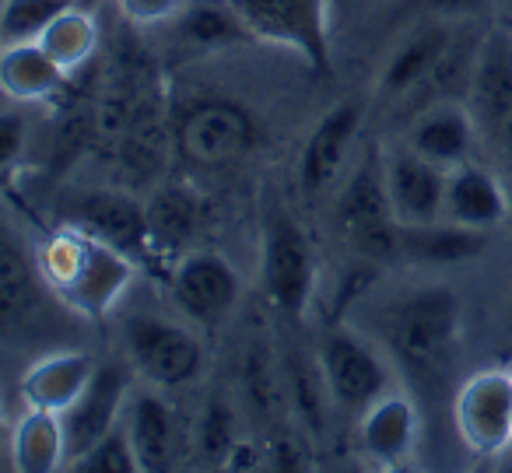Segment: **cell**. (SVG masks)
<instances>
[{
  "label": "cell",
  "mask_w": 512,
  "mask_h": 473,
  "mask_svg": "<svg viewBox=\"0 0 512 473\" xmlns=\"http://www.w3.org/2000/svg\"><path fill=\"white\" fill-rule=\"evenodd\" d=\"M25 148V120L22 113L8 109L4 113V127H0V158H4V169H15V162L22 158Z\"/></svg>",
  "instance_id": "33"
},
{
  "label": "cell",
  "mask_w": 512,
  "mask_h": 473,
  "mask_svg": "<svg viewBox=\"0 0 512 473\" xmlns=\"http://www.w3.org/2000/svg\"><path fill=\"white\" fill-rule=\"evenodd\" d=\"M8 459L18 473H50L57 466H67V438L60 414L25 407L8 428Z\"/></svg>",
  "instance_id": "19"
},
{
  "label": "cell",
  "mask_w": 512,
  "mask_h": 473,
  "mask_svg": "<svg viewBox=\"0 0 512 473\" xmlns=\"http://www.w3.org/2000/svg\"><path fill=\"white\" fill-rule=\"evenodd\" d=\"M505 11H509V18H512V0H505Z\"/></svg>",
  "instance_id": "37"
},
{
  "label": "cell",
  "mask_w": 512,
  "mask_h": 473,
  "mask_svg": "<svg viewBox=\"0 0 512 473\" xmlns=\"http://www.w3.org/2000/svg\"><path fill=\"white\" fill-rule=\"evenodd\" d=\"M246 120L228 106H200L197 113L186 120L183 144L193 158L200 162H221L232 151L242 148L246 141Z\"/></svg>",
  "instance_id": "24"
},
{
  "label": "cell",
  "mask_w": 512,
  "mask_h": 473,
  "mask_svg": "<svg viewBox=\"0 0 512 473\" xmlns=\"http://www.w3.org/2000/svg\"><path fill=\"white\" fill-rule=\"evenodd\" d=\"M488 246V232L456 225L449 218L428 221V225H400V256L414 263H463L474 260Z\"/></svg>",
  "instance_id": "21"
},
{
  "label": "cell",
  "mask_w": 512,
  "mask_h": 473,
  "mask_svg": "<svg viewBox=\"0 0 512 473\" xmlns=\"http://www.w3.org/2000/svg\"><path fill=\"white\" fill-rule=\"evenodd\" d=\"M127 386V365H99V372L88 382L85 393L60 414L67 438V466L78 463L102 435H109L116 428L123 403H127Z\"/></svg>",
  "instance_id": "11"
},
{
  "label": "cell",
  "mask_w": 512,
  "mask_h": 473,
  "mask_svg": "<svg viewBox=\"0 0 512 473\" xmlns=\"http://www.w3.org/2000/svg\"><path fill=\"white\" fill-rule=\"evenodd\" d=\"M39 43H43V50L50 53L67 74L85 67L88 60H92V53L99 50V29H95L92 11L81 8V4L67 8L64 15L43 32Z\"/></svg>",
  "instance_id": "25"
},
{
  "label": "cell",
  "mask_w": 512,
  "mask_h": 473,
  "mask_svg": "<svg viewBox=\"0 0 512 473\" xmlns=\"http://www.w3.org/2000/svg\"><path fill=\"white\" fill-rule=\"evenodd\" d=\"M446 218L467 228H491L512 221V204L505 179L477 162H463L446 172Z\"/></svg>",
  "instance_id": "13"
},
{
  "label": "cell",
  "mask_w": 512,
  "mask_h": 473,
  "mask_svg": "<svg viewBox=\"0 0 512 473\" xmlns=\"http://www.w3.org/2000/svg\"><path fill=\"white\" fill-rule=\"evenodd\" d=\"M463 102H467L470 116H474L481 141L498 148L505 127L512 123V22L509 18L491 25L477 39L474 71H470V85Z\"/></svg>",
  "instance_id": "6"
},
{
  "label": "cell",
  "mask_w": 512,
  "mask_h": 473,
  "mask_svg": "<svg viewBox=\"0 0 512 473\" xmlns=\"http://www.w3.org/2000/svg\"><path fill=\"white\" fill-rule=\"evenodd\" d=\"M36 284H43L36 263L25 260V253L15 246L11 232H4V253H0V309H4V326L15 323L18 312H29L36 302Z\"/></svg>",
  "instance_id": "26"
},
{
  "label": "cell",
  "mask_w": 512,
  "mask_h": 473,
  "mask_svg": "<svg viewBox=\"0 0 512 473\" xmlns=\"http://www.w3.org/2000/svg\"><path fill=\"white\" fill-rule=\"evenodd\" d=\"M509 22H512V18H509Z\"/></svg>",
  "instance_id": "38"
},
{
  "label": "cell",
  "mask_w": 512,
  "mask_h": 473,
  "mask_svg": "<svg viewBox=\"0 0 512 473\" xmlns=\"http://www.w3.org/2000/svg\"><path fill=\"white\" fill-rule=\"evenodd\" d=\"M172 298L200 326H214L235 309L239 274L218 253H190L172 270Z\"/></svg>",
  "instance_id": "12"
},
{
  "label": "cell",
  "mask_w": 512,
  "mask_h": 473,
  "mask_svg": "<svg viewBox=\"0 0 512 473\" xmlns=\"http://www.w3.org/2000/svg\"><path fill=\"white\" fill-rule=\"evenodd\" d=\"M95 372H99V365H95V358L85 351L43 354V358H36L22 372V379H18V396H22L25 407L64 414V410L88 389Z\"/></svg>",
  "instance_id": "15"
},
{
  "label": "cell",
  "mask_w": 512,
  "mask_h": 473,
  "mask_svg": "<svg viewBox=\"0 0 512 473\" xmlns=\"http://www.w3.org/2000/svg\"><path fill=\"white\" fill-rule=\"evenodd\" d=\"M67 225H78L85 232L106 239L109 246L123 249L127 256L144 253L151 242V221L130 197L113 190H92L81 193L67 211Z\"/></svg>",
  "instance_id": "16"
},
{
  "label": "cell",
  "mask_w": 512,
  "mask_h": 473,
  "mask_svg": "<svg viewBox=\"0 0 512 473\" xmlns=\"http://www.w3.org/2000/svg\"><path fill=\"white\" fill-rule=\"evenodd\" d=\"M456 435L477 456L512 445V368H481L460 386L453 403Z\"/></svg>",
  "instance_id": "8"
},
{
  "label": "cell",
  "mask_w": 512,
  "mask_h": 473,
  "mask_svg": "<svg viewBox=\"0 0 512 473\" xmlns=\"http://www.w3.org/2000/svg\"><path fill=\"white\" fill-rule=\"evenodd\" d=\"M74 470H95V473H134L141 470L137 463L134 442H130V431L116 424L109 435H102L85 456L74 463Z\"/></svg>",
  "instance_id": "28"
},
{
  "label": "cell",
  "mask_w": 512,
  "mask_h": 473,
  "mask_svg": "<svg viewBox=\"0 0 512 473\" xmlns=\"http://www.w3.org/2000/svg\"><path fill=\"white\" fill-rule=\"evenodd\" d=\"M186 32H190L193 39H200V43H228V39H235L246 29H242L232 4L225 0V8H218V4H200V8H193L190 15H186Z\"/></svg>",
  "instance_id": "29"
},
{
  "label": "cell",
  "mask_w": 512,
  "mask_h": 473,
  "mask_svg": "<svg viewBox=\"0 0 512 473\" xmlns=\"http://www.w3.org/2000/svg\"><path fill=\"white\" fill-rule=\"evenodd\" d=\"M43 288L85 319H102L116 309L134 281V256L78 225L50 232L36 249Z\"/></svg>",
  "instance_id": "1"
},
{
  "label": "cell",
  "mask_w": 512,
  "mask_h": 473,
  "mask_svg": "<svg viewBox=\"0 0 512 473\" xmlns=\"http://www.w3.org/2000/svg\"><path fill=\"white\" fill-rule=\"evenodd\" d=\"M116 4L130 25H158L176 18L190 0H116Z\"/></svg>",
  "instance_id": "32"
},
{
  "label": "cell",
  "mask_w": 512,
  "mask_h": 473,
  "mask_svg": "<svg viewBox=\"0 0 512 473\" xmlns=\"http://www.w3.org/2000/svg\"><path fill=\"white\" fill-rule=\"evenodd\" d=\"M477 141H481V134H477L474 116H470L467 102H456V99L428 106L425 113L414 120L411 134H407V144H411L421 158L439 165L442 172L470 162Z\"/></svg>",
  "instance_id": "14"
},
{
  "label": "cell",
  "mask_w": 512,
  "mask_h": 473,
  "mask_svg": "<svg viewBox=\"0 0 512 473\" xmlns=\"http://www.w3.org/2000/svg\"><path fill=\"white\" fill-rule=\"evenodd\" d=\"M320 372L330 389V400L337 410L358 417L369 410L379 396L390 393V368L383 365L376 351L355 333L334 330L320 344Z\"/></svg>",
  "instance_id": "9"
},
{
  "label": "cell",
  "mask_w": 512,
  "mask_h": 473,
  "mask_svg": "<svg viewBox=\"0 0 512 473\" xmlns=\"http://www.w3.org/2000/svg\"><path fill=\"white\" fill-rule=\"evenodd\" d=\"M123 347L130 365L158 389H179L204 372V344L197 333L155 312H137L123 323Z\"/></svg>",
  "instance_id": "4"
},
{
  "label": "cell",
  "mask_w": 512,
  "mask_h": 473,
  "mask_svg": "<svg viewBox=\"0 0 512 473\" xmlns=\"http://www.w3.org/2000/svg\"><path fill=\"white\" fill-rule=\"evenodd\" d=\"M425 4L435 18H463V15L481 11L488 0H425Z\"/></svg>",
  "instance_id": "34"
},
{
  "label": "cell",
  "mask_w": 512,
  "mask_h": 473,
  "mask_svg": "<svg viewBox=\"0 0 512 473\" xmlns=\"http://www.w3.org/2000/svg\"><path fill=\"white\" fill-rule=\"evenodd\" d=\"M460 337V302L449 288H421L397 302L390 316V344L404 361L432 368Z\"/></svg>",
  "instance_id": "5"
},
{
  "label": "cell",
  "mask_w": 512,
  "mask_h": 473,
  "mask_svg": "<svg viewBox=\"0 0 512 473\" xmlns=\"http://www.w3.org/2000/svg\"><path fill=\"white\" fill-rule=\"evenodd\" d=\"M78 0H4V46L39 43L43 32Z\"/></svg>",
  "instance_id": "27"
},
{
  "label": "cell",
  "mask_w": 512,
  "mask_h": 473,
  "mask_svg": "<svg viewBox=\"0 0 512 473\" xmlns=\"http://www.w3.org/2000/svg\"><path fill=\"white\" fill-rule=\"evenodd\" d=\"M453 43V29L446 22L425 25V29L411 32L404 43L393 50L390 64L383 67V78H379V88L390 99H400V95H411L414 88H421L428 81V74L435 71V64L442 60V53Z\"/></svg>",
  "instance_id": "20"
},
{
  "label": "cell",
  "mask_w": 512,
  "mask_h": 473,
  "mask_svg": "<svg viewBox=\"0 0 512 473\" xmlns=\"http://www.w3.org/2000/svg\"><path fill=\"white\" fill-rule=\"evenodd\" d=\"M81 8H88V11H95V4H102V0H78Z\"/></svg>",
  "instance_id": "36"
},
{
  "label": "cell",
  "mask_w": 512,
  "mask_h": 473,
  "mask_svg": "<svg viewBox=\"0 0 512 473\" xmlns=\"http://www.w3.org/2000/svg\"><path fill=\"white\" fill-rule=\"evenodd\" d=\"M498 155H502V179H505V190H509V204H512V123L505 127L502 141H498Z\"/></svg>",
  "instance_id": "35"
},
{
  "label": "cell",
  "mask_w": 512,
  "mask_h": 473,
  "mask_svg": "<svg viewBox=\"0 0 512 473\" xmlns=\"http://www.w3.org/2000/svg\"><path fill=\"white\" fill-rule=\"evenodd\" d=\"M386 193L400 225H428L446 218V172L421 158L411 144L383 155Z\"/></svg>",
  "instance_id": "10"
},
{
  "label": "cell",
  "mask_w": 512,
  "mask_h": 473,
  "mask_svg": "<svg viewBox=\"0 0 512 473\" xmlns=\"http://www.w3.org/2000/svg\"><path fill=\"white\" fill-rule=\"evenodd\" d=\"M0 81H4V95L25 106V102H46L50 95H57L67 81V71L43 50V43H15L4 46Z\"/></svg>",
  "instance_id": "22"
},
{
  "label": "cell",
  "mask_w": 512,
  "mask_h": 473,
  "mask_svg": "<svg viewBox=\"0 0 512 473\" xmlns=\"http://www.w3.org/2000/svg\"><path fill=\"white\" fill-rule=\"evenodd\" d=\"M246 389H249V400H253L256 410H271L274 403V368H271V358L264 351H253L246 361Z\"/></svg>",
  "instance_id": "31"
},
{
  "label": "cell",
  "mask_w": 512,
  "mask_h": 473,
  "mask_svg": "<svg viewBox=\"0 0 512 473\" xmlns=\"http://www.w3.org/2000/svg\"><path fill=\"white\" fill-rule=\"evenodd\" d=\"M418 442V410L400 393H386L358 414V449L379 466H400Z\"/></svg>",
  "instance_id": "18"
},
{
  "label": "cell",
  "mask_w": 512,
  "mask_h": 473,
  "mask_svg": "<svg viewBox=\"0 0 512 473\" xmlns=\"http://www.w3.org/2000/svg\"><path fill=\"white\" fill-rule=\"evenodd\" d=\"M358 127H362V113H358V106H351V102L334 106L313 127L306 148H302V162H299L302 190H306L309 197L323 193L337 176H341L351 144H355Z\"/></svg>",
  "instance_id": "17"
},
{
  "label": "cell",
  "mask_w": 512,
  "mask_h": 473,
  "mask_svg": "<svg viewBox=\"0 0 512 473\" xmlns=\"http://www.w3.org/2000/svg\"><path fill=\"white\" fill-rule=\"evenodd\" d=\"M130 442H134L137 463L144 473L169 470L176 459V417L172 407L155 393H141L130 407Z\"/></svg>",
  "instance_id": "23"
},
{
  "label": "cell",
  "mask_w": 512,
  "mask_h": 473,
  "mask_svg": "<svg viewBox=\"0 0 512 473\" xmlns=\"http://www.w3.org/2000/svg\"><path fill=\"white\" fill-rule=\"evenodd\" d=\"M260 277L274 309L285 316H302L313 295L316 263L306 232L295 225L292 214L274 211L264 225V256H260Z\"/></svg>",
  "instance_id": "7"
},
{
  "label": "cell",
  "mask_w": 512,
  "mask_h": 473,
  "mask_svg": "<svg viewBox=\"0 0 512 473\" xmlns=\"http://www.w3.org/2000/svg\"><path fill=\"white\" fill-rule=\"evenodd\" d=\"M246 36L285 46L313 71H330V0H228Z\"/></svg>",
  "instance_id": "2"
},
{
  "label": "cell",
  "mask_w": 512,
  "mask_h": 473,
  "mask_svg": "<svg viewBox=\"0 0 512 473\" xmlns=\"http://www.w3.org/2000/svg\"><path fill=\"white\" fill-rule=\"evenodd\" d=\"M200 449L218 456V452H232L235 442H232V410L225 403H211L200 421Z\"/></svg>",
  "instance_id": "30"
},
{
  "label": "cell",
  "mask_w": 512,
  "mask_h": 473,
  "mask_svg": "<svg viewBox=\"0 0 512 473\" xmlns=\"http://www.w3.org/2000/svg\"><path fill=\"white\" fill-rule=\"evenodd\" d=\"M337 225L362 256L372 260L400 256V221L393 214L383 158L376 151H369L344 183V193L337 200Z\"/></svg>",
  "instance_id": "3"
}]
</instances>
